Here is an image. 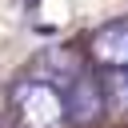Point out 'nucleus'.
<instances>
[{
	"mask_svg": "<svg viewBox=\"0 0 128 128\" xmlns=\"http://www.w3.org/2000/svg\"><path fill=\"white\" fill-rule=\"evenodd\" d=\"M12 104L24 128H64L68 120V104L64 92L40 76H24L12 84Z\"/></svg>",
	"mask_w": 128,
	"mask_h": 128,
	"instance_id": "1",
	"label": "nucleus"
},
{
	"mask_svg": "<svg viewBox=\"0 0 128 128\" xmlns=\"http://www.w3.org/2000/svg\"><path fill=\"white\" fill-rule=\"evenodd\" d=\"M92 60L108 72H128V20H112L92 32Z\"/></svg>",
	"mask_w": 128,
	"mask_h": 128,
	"instance_id": "2",
	"label": "nucleus"
},
{
	"mask_svg": "<svg viewBox=\"0 0 128 128\" xmlns=\"http://www.w3.org/2000/svg\"><path fill=\"white\" fill-rule=\"evenodd\" d=\"M64 104H68V120L72 124H92V120H100L108 96H104V84L84 72L72 88H64Z\"/></svg>",
	"mask_w": 128,
	"mask_h": 128,
	"instance_id": "3",
	"label": "nucleus"
},
{
	"mask_svg": "<svg viewBox=\"0 0 128 128\" xmlns=\"http://www.w3.org/2000/svg\"><path fill=\"white\" fill-rule=\"evenodd\" d=\"M36 76H40V80H48V84H56V88H60V84H64V88H72L84 72L76 68V56H72V52H44V56H40Z\"/></svg>",
	"mask_w": 128,
	"mask_h": 128,
	"instance_id": "4",
	"label": "nucleus"
},
{
	"mask_svg": "<svg viewBox=\"0 0 128 128\" xmlns=\"http://www.w3.org/2000/svg\"><path fill=\"white\" fill-rule=\"evenodd\" d=\"M104 96H108V108L112 112H128V72H108Z\"/></svg>",
	"mask_w": 128,
	"mask_h": 128,
	"instance_id": "5",
	"label": "nucleus"
}]
</instances>
